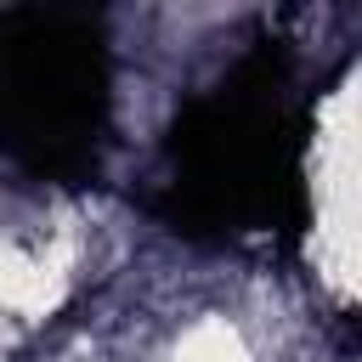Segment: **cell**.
<instances>
[{"instance_id": "1", "label": "cell", "mask_w": 362, "mask_h": 362, "mask_svg": "<svg viewBox=\"0 0 362 362\" xmlns=\"http://www.w3.org/2000/svg\"><path fill=\"white\" fill-rule=\"evenodd\" d=\"M356 74H345L311 130V260L334 300H356Z\"/></svg>"}, {"instance_id": "2", "label": "cell", "mask_w": 362, "mask_h": 362, "mask_svg": "<svg viewBox=\"0 0 362 362\" xmlns=\"http://www.w3.org/2000/svg\"><path fill=\"white\" fill-rule=\"evenodd\" d=\"M68 288V255L57 232L17 209L0 204V311L6 317H45Z\"/></svg>"}, {"instance_id": "3", "label": "cell", "mask_w": 362, "mask_h": 362, "mask_svg": "<svg viewBox=\"0 0 362 362\" xmlns=\"http://www.w3.org/2000/svg\"><path fill=\"white\" fill-rule=\"evenodd\" d=\"M170 362H255L249 339L238 322L226 317H198L181 328V339L170 345Z\"/></svg>"}]
</instances>
